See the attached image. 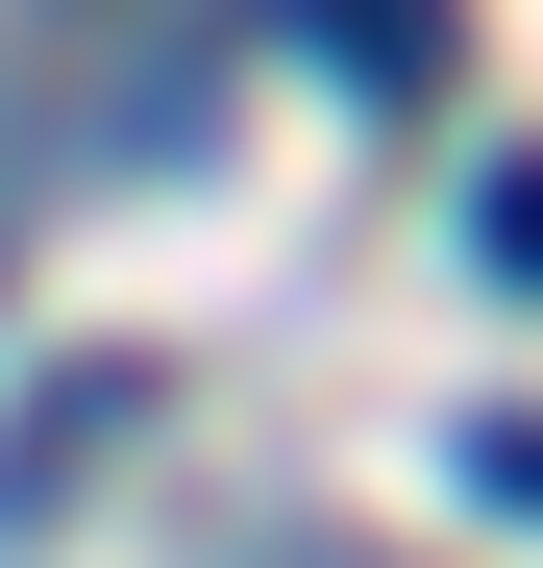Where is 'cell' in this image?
I'll return each mask as SVG.
<instances>
[{"instance_id":"1","label":"cell","mask_w":543,"mask_h":568,"mask_svg":"<svg viewBox=\"0 0 543 568\" xmlns=\"http://www.w3.org/2000/svg\"><path fill=\"white\" fill-rule=\"evenodd\" d=\"M470 272H494V297H543V149H494V173H470Z\"/></svg>"},{"instance_id":"3","label":"cell","mask_w":543,"mask_h":568,"mask_svg":"<svg viewBox=\"0 0 543 568\" xmlns=\"http://www.w3.org/2000/svg\"><path fill=\"white\" fill-rule=\"evenodd\" d=\"M321 50L346 74H444V0H321Z\"/></svg>"},{"instance_id":"2","label":"cell","mask_w":543,"mask_h":568,"mask_svg":"<svg viewBox=\"0 0 543 568\" xmlns=\"http://www.w3.org/2000/svg\"><path fill=\"white\" fill-rule=\"evenodd\" d=\"M444 469H470L494 519H543V396H494V420H444Z\"/></svg>"}]
</instances>
